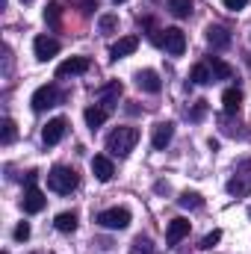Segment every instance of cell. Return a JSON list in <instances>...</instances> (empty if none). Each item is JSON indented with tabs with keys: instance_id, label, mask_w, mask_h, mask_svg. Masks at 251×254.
<instances>
[{
	"instance_id": "cell-1",
	"label": "cell",
	"mask_w": 251,
	"mask_h": 254,
	"mask_svg": "<svg viewBox=\"0 0 251 254\" xmlns=\"http://www.w3.org/2000/svg\"><path fill=\"white\" fill-rule=\"evenodd\" d=\"M139 142V130L136 127H116L110 136H107V151L113 157H127Z\"/></svg>"
},
{
	"instance_id": "cell-2",
	"label": "cell",
	"mask_w": 251,
	"mask_h": 254,
	"mask_svg": "<svg viewBox=\"0 0 251 254\" xmlns=\"http://www.w3.org/2000/svg\"><path fill=\"white\" fill-rule=\"evenodd\" d=\"M77 184H80V178L68 166H54L48 172V190H54L57 195H71V192L77 190Z\"/></svg>"
},
{
	"instance_id": "cell-3",
	"label": "cell",
	"mask_w": 251,
	"mask_h": 254,
	"mask_svg": "<svg viewBox=\"0 0 251 254\" xmlns=\"http://www.w3.org/2000/svg\"><path fill=\"white\" fill-rule=\"evenodd\" d=\"M228 192L237 195V198L251 195V160H240V163H237L234 178L228 181Z\"/></svg>"
},
{
	"instance_id": "cell-4",
	"label": "cell",
	"mask_w": 251,
	"mask_h": 254,
	"mask_svg": "<svg viewBox=\"0 0 251 254\" xmlns=\"http://www.w3.org/2000/svg\"><path fill=\"white\" fill-rule=\"evenodd\" d=\"M98 225L107 231H125L130 225V210L127 207H110V210L98 213Z\"/></svg>"
},
{
	"instance_id": "cell-5",
	"label": "cell",
	"mask_w": 251,
	"mask_h": 254,
	"mask_svg": "<svg viewBox=\"0 0 251 254\" xmlns=\"http://www.w3.org/2000/svg\"><path fill=\"white\" fill-rule=\"evenodd\" d=\"M57 101H60V89H57L54 83L39 86V89L33 92V98H30V104H33V110H36V113H45V110L57 107Z\"/></svg>"
},
{
	"instance_id": "cell-6",
	"label": "cell",
	"mask_w": 251,
	"mask_h": 254,
	"mask_svg": "<svg viewBox=\"0 0 251 254\" xmlns=\"http://www.w3.org/2000/svg\"><path fill=\"white\" fill-rule=\"evenodd\" d=\"M160 45L166 48V54L181 57V54L187 51V36H184V30H178V27H166V30H163V42H160Z\"/></svg>"
},
{
	"instance_id": "cell-7",
	"label": "cell",
	"mask_w": 251,
	"mask_h": 254,
	"mask_svg": "<svg viewBox=\"0 0 251 254\" xmlns=\"http://www.w3.org/2000/svg\"><path fill=\"white\" fill-rule=\"evenodd\" d=\"M92 68L89 63V57H71V60H65V63L57 65V77L65 80V77H77V74H86Z\"/></svg>"
},
{
	"instance_id": "cell-8",
	"label": "cell",
	"mask_w": 251,
	"mask_h": 254,
	"mask_svg": "<svg viewBox=\"0 0 251 254\" xmlns=\"http://www.w3.org/2000/svg\"><path fill=\"white\" fill-rule=\"evenodd\" d=\"M33 51H36V60H39V63H48V60H54V57L60 54V42L51 39V36H36Z\"/></svg>"
},
{
	"instance_id": "cell-9",
	"label": "cell",
	"mask_w": 251,
	"mask_h": 254,
	"mask_svg": "<svg viewBox=\"0 0 251 254\" xmlns=\"http://www.w3.org/2000/svg\"><path fill=\"white\" fill-rule=\"evenodd\" d=\"M45 204H48V198H45V192L39 190V187H27L24 190V198H21V207H24V213H42L45 210Z\"/></svg>"
},
{
	"instance_id": "cell-10",
	"label": "cell",
	"mask_w": 251,
	"mask_h": 254,
	"mask_svg": "<svg viewBox=\"0 0 251 254\" xmlns=\"http://www.w3.org/2000/svg\"><path fill=\"white\" fill-rule=\"evenodd\" d=\"M65 130H68V122H65L63 116L51 119V122L45 125V130H42V142H45V145H60L63 136H65Z\"/></svg>"
},
{
	"instance_id": "cell-11",
	"label": "cell",
	"mask_w": 251,
	"mask_h": 254,
	"mask_svg": "<svg viewBox=\"0 0 251 254\" xmlns=\"http://www.w3.org/2000/svg\"><path fill=\"white\" fill-rule=\"evenodd\" d=\"M95 98H98V101H101V107H104V110L110 113V110L116 107V101L122 98V83H119V80H113V83L101 86V89L95 92Z\"/></svg>"
},
{
	"instance_id": "cell-12",
	"label": "cell",
	"mask_w": 251,
	"mask_h": 254,
	"mask_svg": "<svg viewBox=\"0 0 251 254\" xmlns=\"http://www.w3.org/2000/svg\"><path fill=\"white\" fill-rule=\"evenodd\" d=\"M172 136H175V125H172V122H157L154 130H151V145H154L157 151H163V148L172 142Z\"/></svg>"
},
{
	"instance_id": "cell-13",
	"label": "cell",
	"mask_w": 251,
	"mask_h": 254,
	"mask_svg": "<svg viewBox=\"0 0 251 254\" xmlns=\"http://www.w3.org/2000/svg\"><path fill=\"white\" fill-rule=\"evenodd\" d=\"M136 86H139L142 92H151V95H157V92L163 89V83H160V74H157L154 68L136 71Z\"/></svg>"
},
{
	"instance_id": "cell-14",
	"label": "cell",
	"mask_w": 251,
	"mask_h": 254,
	"mask_svg": "<svg viewBox=\"0 0 251 254\" xmlns=\"http://www.w3.org/2000/svg\"><path fill=\"white\" fill-rule=\"evenodd\" d=\"M92 172H95V178H98L101 184L113 181V175H116V169H113V160H110L107 154H98V157H92Z\"/></svg>"
},
{
	"instance_id": "cell-15",
	"label": "cell",
	"mask_w": 251,
	"mask_h": 254,
	"mask_svg": "<svg viewBox=\"0 0 251 254\" xmlns=\"http://www.w3.org/2000/svg\"><path fill=\"white\" fill-rule=\"evenodd\" d=\"M207 42H210V48H216V51H225V48L231 45V33H228V27L210 24V27H207Z\"/></svg>"
},
{
	"instance_id": "cell-16",
	"label": "cell",
	"mask_w": 251,
	"mask_h": 254,
	"mask_svg": "<svg viewBox=\"0 0 251 254\" xmlns=\"http://www.w3.org/2000/svg\"><path fill=\"white\" fill-rule=\"evenodd\" d=\"M184 237H189V219H172L169 228H166V243L178 246Z\"/></svg>"
},
{
	"instance_id": "cell-17",
	"label": "cell",
	"mask_w": 251,
	"mask_h": 254,
	"mask_svg": "<svg viewBox=\"0 0 251 254\" xmlns=\"http://www.w3.org/2000/svg\"><path fill=\"white\" fill-rule=\"evenodd\" d=\"M139 48V36H122L113 48H110V60H122V57H130L133 51Z\"/></svg>"
},
{
	"instance_id": "cell-18",
	"label": "cell",
	"mask_w": 251,
	"mask_h": 254,
	"mask_svg": "<svg viewBox=\"0 0 251 254\" xmlns=\"http://www.w3.org/2000/svg\"><path fill=\"white\" fill-rule=\"evenodd\" d=\"M222 107H225V113H228V116L240 113V107H243V92H240L237 86L225 89V92H222Z\"/></svg>"
},
{
	"instance_id": "cell-19",
	"label": "cell",
	"mask_w": 251,
	"mask_h": 254,
	"mask_svg": "<svg viewBox=\"0 0 251 254\" xmlns=\"http://www.w3.org/2000/svg\"><path fill=\"white\" fill-rule=\"evenodd\" d=\"M83 119H86V125L92 127V130H98V127H104V122L110 119V113H107V110H104L101 104H95V107H86Z\"/></svg>"
},
{
	"instance_id": "cell-20",
	"label": "cell",
	"mask_w": 251,
	"mask_h": 254,
	"mask_svg": "<svg viewBox=\"0 0 251 254\" xmlns=\"http://www.w3.org/2000/svg\"><path fill=\"white\" fill-rule=\"evenodd\" d=\"M207 65H210V71H213V80H231V77H234V68L225 63L222 57H210Z\"/></svg>"
},
{
	"instance_id": "cell-21",
	"label": "cell",
	"mask_w": 251,
	"mask_h": 254,
	"mask_svg": "<svg viewBox=\"0 0 251 254\" xmlns=\"http://www.w3.org/2000/svg\"><path fill=\"white\" fill-rule=\"evenodd\" d=\"M189 80H192V83H198V86H210V83H216V80H213V71H210V65H207V63L192 65Z\"/></svg>"
},
{
	"instance_id": "cell-22",
	"label": "cell",
	"mask_w": 251,
	"mask_h": 254,
	"mask_svg": "<svg viewBox=\"0 0 251 254\" xmlns=\"http://www.w3.org/2000/svg\"><path fill=\"white\" fill-rule=\"evenodd\" d=\"M54 225H57V231L60 234H71V231H77V213H60L57 219H54Z\"/></svg>"
},
{
	"instance_id": "cell-23",
	"label": "cell",
	"mask_w": 251,
	"mask_h": 254,
	"mask_svg": "<svg viewBox=\"0 0 251 254\" xmlns=\"http://www.w3.org/2000/svg\"><path fill=\"white\" fill-rule=\"evenodd\" d=\"M169 12L175 18H189L192 15V0H169Z\"/></svg>"
},
{
	"instance_id": "cell-24",
	"label": "cell",
	"mask_w": 251,
	"mask_h": 254,
	"mask_svg": "<svg viewBox=\"0 0 251 254\" xmlns=\"http://www.w3.org/2000/svg\"><path fill=\"white\" fill-rule=\"evenodd\" d=\"M178 204L181 207H187V210H198V207H204V198L198 195V192H181V198H178Z\"/></svg>"
},
{
	"instance_id": "cell-25",
	"label": "cell",
	"mask_w": 251,
	"mask_h": 254,
	"mask_svg": "<svg viewBox=\"0 0 251 254\" xmlns=\"http://www.w3.org/2000/svg\"><path fill=\"white\" fill-rule=\"evenodd\" d=\"M15 133H18L15 130V122L12 119H3L0 122V145H12L15 142Z\"/></svg>"
},
{
	"instance_id": "cell-26",
	"label": "cell",
	"mask_w": 251,
	"mask_h": 254,
	"mask_svg": "<svg viewBox=\"0 0 251 254\" xmlns=\"http://www.w3.org/2000/svg\"><path fill=\"white\" fill-rule=\"evenodd\" d=\"M130 254H160V252L154 249V243H151L148 237H136V240H133V249H130Z\"/></svg>"
},
{
	"instance_id": "cell-27",
	"label": "cell",
	"mask_w": 251,
	"mask_h": 254,
	"mask_svg": "<svg viewBox=\"0 0 251 254\" xmlns=\"http://www.w3.org/2000/svg\"><path fill=\"white\" fill-rule=\"evenodd\" d=\"M60 12H63V9H60V3H51V6H45V21H48L54 30H60V27H63V18H60Z\"/></svg>"
},
{
	"instance_id": "cell-28",
	"label": "cell",
	"mask_w": 251,
	"mask_h": 254,
	"mask_svg": "<svg viewBox=\"0 0 251 254\" xmlns=\"http://www.w3.org/2000/svg\"><path fill=\"white\" fill-rule=\"evenodd\" d=\"M12 237H15V243H27L30 240V225L27 222H18L15 231H12Z\"/></svg>"
},
{
	"instance_id": "cell-29",
	"label": "cell",
	"mask_w": 251,
	"mask_h": 254,
	"mask_svg": "<svg viewBox=\"0 0 251 254\" xmlns=\"http://www.w3.org/2000/svg\"><path fill=\"white\" fill-rule=\"evenodd\" d=\"M119 27V18L116 15H101V33H113Z\"/></svg>"
},
{
	"instance_id": "cell-30",
	"label": "cell",
	"mask_w": 251,
	"mask_h": 254,
	"mask_svg": "<svg viewBox=\"0 0 251 254\" xmlns=\"http://www.w3.org/2000/svg\"><path fill=\"white\" fill-rule=\"evenodd\" d=\"M219 240H222V231H210V234L201 240V249H213V246H219Z\"/></svg>"
},
{
	"instance_id": "cell-31",
	"label": "cell",
	"mask_w": 251,
	"mask_h": 254,
	"mask_svg": "<svg viewBox=\"0 0 251 254\" xmlns=\"http://www.w3.org/2000/svg\"><path fill=\"white\" fill-rule=\"evenodd\" d=\"M222 3H225V9H231V12H240V9L249 6V0H222Z\"/></svg>"
},
{
	"instance_id": "cell-32",
	"label": "cell",
	"mask_w": 251,
	"mask_h": 254,
	"mask_svg": "<svg viewBox=\"0 0 251 254\" xmlns=\"http://www.w3.org/2000/svg\"><path fill=\"white\" fill-rule=\"evenodd\" d=\"M204 113H207V101H198V104H195V110H192V119L198 122V119H201Z\"/></svg>"
},
{
	"instance_id": "cell-33",
	"label": "cell",
	"mask_w": 251,
	"mask_h": 254,
	"mask_svg": "<svg viewBox=\"0 0 251 254\" xmlns=\"http://www.w3.org/2000/svg\"><path fill=\"white\" fill-rule=\"evenodd\" d=\"M80 9H83V12L89 15L92 9H98V0H80Z\"/></svg>"
},
{
	"instance_id": "cell-34",
	"label": "cell",
	"mask_w": 251,
	"mask_h": 254,
	"mask_svg": "<svg viewBox=\"0 0 251 254\" xmlns=\"http://www.w3.org/2000/svg\"><path fill=\"white\" fill-rule=\"evenodd\" d=\"M113 3H127V0H113Z\"/></svg>"
},
{
	"instance_id": "cell-35",
	"label": "cell",
	"mask_w": 251,
	"mask_h": 254,
	"mask_svg": "<svg viewBox=\"0 0 251 254\" xmlns=\"http://www.w3.org/2000/svg\"><path fill=\"white\" fill-rule=\"evenodd\" d=\"M21 3H30V0H21Z\"/></svg>"
},
{
	"instance_id": "cell-36",
	"label": "cell",
	"mask_w": 251,
	"mask_h": 254,
	"mask_svg": "<svg viewBox=\"0 0 251 254\" xmlns=\"http://www.w3.org/2000/svg\"><path fill=\"white\" fill-rule=\"evenodd\" d=\"M3 254H9V252H3Z\"/></svg>"
}]
</instances>
